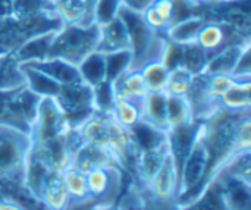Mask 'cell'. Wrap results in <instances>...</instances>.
Wrapping results in <instances>:
<instances>
[{"label":"cell","instance_id":"cell-7","mask_svg":"<svg viewBox=\"0 0 251 210\" xmlns=\"http://www.w3.org/2000/svg\"><path fill=\"white\" fill-rule=\"evenodd\" d=\"M90 202L110 205L122 188V169L115 165L97 166L85 174Z\"/></svg>","mask_w":251,"mask_h":210},{"label":"cell","instance_id":"cell-3","mask_svg":"<svg viewBox=\"0 0 251 210\" xmlns=\"http://www.w3.org/2000/svg\"><path fill=\"white\" fill-rule=\"evenodd\" d=\"M99 32L100 26L94 22L63 25L54 34L49 57L63 59L78 66L85 56L97 50Z\"/></svg>","mask_w":251,"mask_h":210},{"label":"cell","instance_id":"cell-17","mask_svg":"<svg viewBox=\"0 0 251 210\" xmlns=\"http://www.w3.org/2000/svg\"><path fill=\"white\" fill-rule=\"evenodd\" d=\"M250 44V38H249L244 41H237V43H231L225 46L224 49H221L219 52H216L215 54L209 57L204 74H231L232 75L241 53Z\"/></svg>","mask_w":251,"mask_h":210},{"label":"cell","instance_id":"cell-38","mask_svg":"<svg viewBox=\"0 0 251 210\" xmlns=\"http://www.w3.org/2000/svg\"><path fill=\"white\" fill-rule=\"evenodd\" d=\"M125 7H129L135 12H141L151 0H121Z\"/></svg>","mask_w":251,"mask_h":210},{"label":"cell","instance_id":"cell-5","mask_svg":"<svg viewBox=\"0 0 251 210\" xmlns=\"http://www.w3.org/2000/svg\"><path fill=\"white\" fill-rule=\"evenodd\" d=\"M210 163L212 155L204 138V127L201 124L191 149L179 162V197L203 183Z\"/></svg>","mask_w":251,"mask_h":210},{"label":"cell","instance_id":"cell-10","mask_svg":"<svg viewBox=\"0 0 251 210\" xmlns=\"http://www.w3.org/2000/svg\"><path fill=\"white\" fill-rule=\"evenodd\" d=\"M168 99L169 94L165 90H162V91H149L144 100L141 102V122L165 135L169 131Z\"/></svg>","mask_w":251,"mask_h":210},{"label":"cell","instance_id":"cell-30","mask_svg":"<svg viewBox=\"0 0 251 210\" xmlns=\"http://www.w3.org/2000/svg\"><path fill=\"white\" fill-rule=\"evenodd\" d=\"M209 62V54L196 41L182 46V66H185L191 74H204Z\"/></svg>","mask_w":251,"mask_h":210},{"label":"cell","instance_id":"cell-35","mask_svg":"<svg viewBox=\"0 0 251 210\" xmlns=\"http://www.w3.org/2000/svg\"><path fill=\"white\" fill-rule=\"evenodd\" d=\"M160 60L168 66L169 71L176 68V66H179V65H182V46L169 43L166 40V44H165V49H163Z\"/></svg>","mask_w":251,"mask_h":210},{"label":"cell","instance_id":"cell-23","mask_svg":"<svg viewBox=\"0 0 251 210\" xmlns=\"http://www.w3.org/2000/svg\"><path fill=\"white\" fill-rule=\"evenodd\" d=\"M78 71L82 81L91 87L106 81V54L99 50L91 52L79 62Z\"/></svg>","mask_w":251,"mask_h":210},{"label":"cell","instance_id":"cell-31","mask_svg":"<svg viewBox=\"0 0 251 210\" xmlns=\"http://www.w3.org/2000/svg\"><path fill=\"white\" fill-rule=\"evenodd\" d=\"M204 87L209 99L218 105V100L231 88L237 78L231 74H203Z\"/></svg>","mask_w":251,"mask_h":210},{"label":"cell","instance_id":"cell-34","mask_svg":"<svg viewBox=\"0 0 251 210\" xmlns=\"http://www.w3.org/2000/svg\"><path fill=\"white\" fill-rule=\"evenodd\" d=\"M54 9L49 0H12V16L13 19H22L35 13Z\"/></svg>","mask_w":251,"mask_h":210},{"label":"cell","instance_id":"cell-8","mask_svg":"<svg viewBox=\"0 0 251 210\" xmlns=\"http://www.w3.org/2000/svg\"><path fill=\"white\" fill-rule=\"evenodd\" d=\"M149 197L162 202L179 200V165L174 152L168 150L160 168L146 185Z\"/></svg>","mask_w":251,"mask_h":210},{"label":"cell","instance_id":"cell-14","mask_svg":"<svg viewBox=\"0 0 251 210\" xmlns=\"http://www.w3.org/2000/svg\"><path fill=\"white\" fill-rule=\"evenodd\" d=\"M97 50L104 54H109L113 52H121V50H129L128 31H126L124 21L121 19V16H118L112 22L100 26Z\"/></svg>","mask_w":251,"mask_h":210},{"label":"cell","instance_id":"cell-39","mask_svg":"<svg viewBox=\"0 0 251 210\" xmlns=\"http://www.w3.org/2000/svg\"><path fill=\"white\" fill-rule=\"evenodd\" d=\"M193 1H196L197 4H200V6H212V4H216V3H219L221 0H193Z\"/></svg>","mask_w":251,"mask_h":210},{"label":"cell","instance_id":"cell-40","mask_svg":"<svg viewBox=\"0 0 251 210\" xmlns=\"http://www.w3.org/2000/svg\"><path fill=\"white\" fill-rule=\"evenodd\" d=\"M221 1H241V0H221Z\"/></svg>","mask_w":251,"mask_h":210},{"label":"cell","instance_id":"cell-37","mask_svg":"<svg viewBox=\"0 0 251 210\" xmlns=\"http://www.w3.org/2000/svg\"><path fill=\"white\" fill-rule=\"evenodd\" d=\"M0 210H26L16 199L6 194L0 196Z\"/></svg>","mask_w":251,"mask_h":210},{"label":"cell","instance_id":"cell-24","mask_svg":"<svg viewBox=\"0 0 251 210\" xmlns=\"http://www.w3.org/2000/svg\"><path fill=\"white\" fill-rule=\"evenodd\" d=\"M25 87V77L21 62L13 56H4L0 62V91L12 93Z\"/></svg>","mask_w":251,"mask_h":210},{"label":"cell","instance_id":"cell-28","mask_svg":"<svg viewBox=\"0 0 251 210\" xmlns=\"http://www.w3.org/2000/svg\"><path fill=\"white\" fill-rule=\"evenodd\" d=\"M194 78H196L194 74H191L185 66L179 65L169 71L165 91L175 97H187V94L194 82Z\"/></svg>","mask_w":251,"mask_h":210},{"label":"cell","instance_id":"cell-12","mask_svg":"<svg viewBox=\"0 0 251 210\" xmlns=\"http://www.w3.org/2000/svg\"><path fill=\"white\" fill-rule=\"evenodd\" d=\"M251 78H237L231 88L218 100V107L232 115L250 113Z\"/></svg>","mask_w":251,"mask_h":210},{"label":"cell","instance_id":"cell-4","mask_svg":"<svg viewBox=\"0 0 251 210\" xmlns=\"http://www.w3.org/2000/svg\"><path fill=\"white\" fill-rule=\"evenodd\" d=\"M31 146L29 132L0 125V183L22 181Z\"/></svg>","mask_w":251,"mask_h":210},{"label":"cell","instance_id":"cell-15","mask_svg":"<svg viewBox=\"0 0 251 210\" xmlns=\"http://www.w3.org/2000/svg\"><path fill=\"white\" fill-rule=\"evenodd\" d=\"M40 71H43L44 74H47L50 78H53L59 85H71V84H76L81 82V74L78 71V66L66 62L63 59H57V57H47L38 62H25Z\"/></svg>","mask_w":251,"mask_h":210},{"label":"cell","instance_id":"cell-32","mask_svg":"<svg viewBox=\"0 0 251 210\" xmlns=\"http://www.w3.org/2000/svg\"><path fill=\"white\" fill-rule=\"evenodd\" d=\"M122 6L124 4L121 0H97L93 7L91 22H94L99 26L112 22L119 16Z\"/></svg>","mask_w":251,"mask_h":210},{"label":"cell","instance_id":"cell-1","mask_svg":"<svg viewBox=\"0 0 251 210\" xmlns=\"http://www.w3.org/2000/svg\"><path fill=\"white\" fill-rule=\"evenodd\" d=\"M79 143L101 147L110 152L125 166L131 159H135L140 146L131 130L122 127L109 112L93 110L85 119L72 128Z\"/></svg>","mask_w":251,"mask_h":210},{"label":"cell","instance_id":"cell-27","mask_svg":"<svg viewBox=\"0 0 251 210\" xmlns=\"http://www.w3.org/2000/svg\"><path fill=\"white\" fill-rule=\"evenodd\" d=\"M140 72L143 75V79L149 91H162L166 88L169 69L160 59L146 63L140 69Z\"/></svg>","mask_w":251,"mask_h":210},{"label":"cell","instance_id":"cell-2","mask_svg":"<svg viewBox=\"0 0 251 210\" xmlns=\"http://www.w3.org/2000/svg\"><path fill=\"white\" fill-rule=\"evenodd\" d=\"M119 16L124 21L129 37L131 69H141L146 63L159 60L166 44L165 35L153 31L144 22L141 13L129 7L122 6Z\"/></svg>","mask_w":251,"mask_h":210},{"label":"cell","instance_id":"cell-9","mask_svg":"<svg viewBox=\"0 0 251 210\" xmlns=\"http://www.w3.org/2000/svg\"><path fill=\"white\" fill-rule=\"evenodd\" d=\"M249 38L250 37H243V35L237 34L234 29H231L224 22H221L215 18H207L199 31L196 43L200 47H203L204 52L210 57L212 54H215L225 46H228L231 43H237V41H244Z\"/></svg>","mask_w":251,"mask_h":210},{"label":"cell","instance_id":"cell-29","mask_svg":"<svg viewBox=\"0 0 251 210\" xmlns=\"http://www.w3.org/2000/svg\"><path fill=\"white\" fill-rule=\"evenodd\" d=\"M194 116L191 107L185 97H175L169 94L168 99V124L169 130L178 125H184L188 122H194ZM169 132V131H168Z\"/></svg>","mask_w":251,"mask_h":210},{"label":"cell","instance_id":"cell-13","mask_svg":"<svg viewBox=\"0 0 251 210\" xmlns=\"http://www.w3.org/2000/svg\"><path fill=\"white\" fill-rule=\"evenodd\" d=\"M40 202L46 210H68L72 206L60 171L50 172L40 193Z\"/></svg>","mask_w":251,"mask_h":210},{"label":"cell","instance_id":"cell-11","mask_svg":"<svg viewBox=\"0 0 251 210\" xmlns=\"http://www.w3.org/2000/svg\"><path fill=\"white\" fill-rule=\"evenodd\" d=\"M168 150H169L168 137H165L162 141H159L154 146L143 147L138 150V153L134 159V165H135L137 175L144 187L151 181V178L160 168Z\"/></svg>","mask_w":251,"mask_h":210},{"label":"cell","instance_id":"cell-16","mask_svg":"<svg viewBox=\"0 0 251 210\" xmlns=\"http://www.w3.org/2000/svg\"><path fill=\"white\" fill-rule=\"evenodd\" d=\"M206 15L204 13H194L187 18H182L179 21H175L166 31H165V38L169 43L178 44V46H185L190 43H194L197 40L199 31L206 22Z\"/></svg>","mask_w":251,"mask_h":210},{"label":"cell","instance_id":"cell-19","mask_svg":"<svg viewBox=\"0 0 251 210\" xmlns=\"http://www.w3.org/2000/svg\"><path fill=\"white\" fill-rule=\"evenodd\" d=\"M112 88L115 97L135 102H143L149 93L140 69H128L121 74L115 81H112Z\"/></svg>","mask_w":251,"mask_h":210},{"label":"cell","instance_id":"cell-26","mask_svg":"<svg viewBox=\"0 0 251 210\" xmlns=\"http://www.w3.org/2000/svg\"><path fill=\"white\" fill-rule=\"evenodd\" d=\"M53 7L63 25L91 24L88 19V10H87L85 0H60Z\"/></svg>","mask_w":251,"mask_h":210},{"label":"cell","instance_id":"cell-21","mask_svg":"<svg viewBox=\"0 0 251 210\" xmlns=\"http://www.w3.org/2000/svg\"><path fill=\"white\" fill-rule=\"evenodd\" d=\"M21 68L25 77V87L34 94L38 97H56L59 94L62 85H59L47 74L28 63H21Z\"/></svg>","mask_w":251,"mask_h":210},{"label":"cell","instance_id":"cell-20","mask_svg":"<svg viewBox=\"0 0 251 210\" xmlns=\"http://www.w3.org/2000/svg\"><path fill=\"white\" fill-rule=\"evenodd\" d=\"M56 32H47V34H40L28 38L15 53L13 56L21 62H38L43 59H47L50 56V49L51 43L54 38Z\"/></svg>","mask_w":251,"mask_h":210},{"label":"cell","instance_id":"cell-18","mask_svg":"<svg viewBox=\"0 0 251 210\" xmlns=\"http://www.w3.org/2000/svg\"><path fill=\"white\" fill-rule=\"evenodd\" d=\"M140 13L153 31L165 34L175 22V3L174 0H151Z\"/></svg>","mask_w":251,"mask_h":210},{"label":"cell","instance_id":"cell-33","mask_svg":"<svg viewBox=\"0 0 251 210\" xmlns=\"http://www.w3.org/2000/svg\"><path fill=\"white\" fill-rule=\"evenodd\" d=\"M131 69V52L121 50L106 54V79L115 81L121 74Z\"/></svg>","mask_w":251,"mask_h":210},{"label":"cell","instance_id":"cell-22","mask_svg":"<svg viewBox=\"0 0 251 210\" xmlns=\"http://www.w3.org/2000/svg\"><path fill=\"white\" fill-rule=\"evenodd\" d=\"M62 172V180L66 187V191L71 197L72 205H85L90 202L88 188H87V178L85 174L79 169L74 168L72 165L66 166Z\"/></svg>","mask_w":251,"mask_h":210},{"label":"cell","instance_id":"cell-36","mask_svg":"<svg viewBox=\"0 0 251 210\" xmlns=\"http://www.w3.org/2000/svg\"><path fill=\"white\" fill-rule=\"evenodd\" d=\"M232 75L235 78H251V44L241 53Z\"/></svg>","mask_w":251,"mask_h":210},{"label":"cell","instance_id":"cell-25","mask_svg":"<svg viewBox=\"0 0 251 210\" xmlns=\"http://www.w3.org/2000/svg\"><path fill=\"white\" fill-rule=\"evenodd\" d=\"M109 113L122 127L132 130L141 122V102L115 97Z\"/></svg>","mask_w":251,"mask_h":210},{"label":"cell","instance_id":"cell-6","mask_svg":"<svg viewBox=\"0 0 251 210\" xmlns=\"http://www.w3.org/2000/svg\"><path fill=\"white\" fill-rule=\"evenodd\" d=\"M71 128L62 107L54 97H41L35 118L29 128L32 144H40L68 132Z\"/></svg>","mask_w":251,"mask_h":210}]
</instances>
